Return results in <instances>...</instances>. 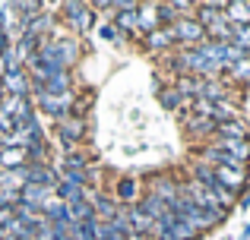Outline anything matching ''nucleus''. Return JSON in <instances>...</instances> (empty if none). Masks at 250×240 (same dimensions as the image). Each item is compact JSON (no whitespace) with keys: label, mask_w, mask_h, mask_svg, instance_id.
<instances>
[{"label":"nucleus","mask_w":250,"mask_h":240,"mask_svg":"<svg viewBox=\"0 0 250 240\" xmlns=\"http://www.w3.org/2000/svg\"><path fill=\"white\" fill-rule=\"evenodd\" d=\"M247 174H250V167H215V177H219V184L225 186L228 193H234V196H238V190H244Z\"/></svg>","instance_id":"5"},{"label":"nucleus","mask_w":250,"mask_h":240,"mask_svg":"<svg viewBox=\"0 0 250 240\" xmlns=\"http://www.w3.org/2000/svg\"><path fill=\"white\" fill-rule=\"evenodd\" d=\"M127 222H130V234H136V237H143V234H152V228H155V222L146 215V212L140 209V203L136 205H130V212H127Z\"/></svg>","instance_id":"11"},{"label":"nucleus","mask_w":250,"mask_h":240,"mask_svg":"<svg viewBox=\"0 0 250 240\" xmlns=\"http://www.w3.org/2000/svg\"><path fill=\"white\" fill-rule=\"evenodd\" d=\"M63 171H85V158L76 155V152H70L67 161H63Z\"/></svg>","instance_id":"23"},{"label":"nucleus","mask_w":250,"mask_h":240,"mask_svg":"<svg viewBox=\"0 0 250 240\" xmlns=\"http://www.w3.org/2000/svg\"><path fill=\"white\" fill-rule=\"evenodd\" d=\"M6 73H10V67H6V60H3V54H0V82L6 79Z\"/></svg>","instance_id":"24"},{"label":"nucleus","mask_w":250,"mask_h":240,"mask_svg":"<svg viewBox=\"0 0 250 240\" xmlns=\"http://www.w3.org/2000/svg\"><path fill=\"white\" fill-rule=\"evenodd\" d=\"M140 10V6H136ZM136 10H124V13H114V25H117V32H136Z\"/></svg>","instance_id":"20"},{"label":"nucleus","mask_w":250,"mask_h":240,"mask_svg":"<svg viewBox=\"0 0 250 240\" xmlns=\"http://www.w3.org/2000/svg\"><path fill=\"white\" fill-rule=\"evenodd\" d=\"M48 199H54V186H44V184H25L22 193H19V203L29 205V209H38V212H42V205Z\"/></svg>","instance_id":"3"},{"label":"nucleus","mask_w":250,"mask_h":240,"mask_svg":"<svg viewBox=\"0 0 250 240\" xmlns=\"http://www.w3.org/2000/svg\"><path fill=\"white\" fill-rule=\"evenodd\" d=\"M98 35H102V41H121V32H117V25L114 22H102L98 25Z\"/></svg>","instance_id":"22"},{"label":"nucleus","mask_w":250,"mask_h":240,"mask_svg":"<svg viewBox=\"0 0 250 240\" xmlns=\"http://www.w3.org/2000/svg\"><path fill=\"white\" fill-rule=\"evenodd\" d=\"M184 127H187V133L193 136V139H212L215 136V120H209V117H200V114H187L184 117Z\"/></svg>","instance_id":"9"},{"label":"nucleus","mask_w":250,"mask_h":240,"mask_svg":"<svg viewBox=\"0 0 250 240\" xmlns=\"http://www.w3.org/2000/svg\"><path fill=\"white\" fill-rule=\"evenodd\" d=\"M225 19L231 25H250V3H241V0L225 3Z\"/></svg>","instance_id":"15"},{"label":"nucleus","mask_w":250,"mask_h":240,"mask_svg":"<svg viewBox=\"0 0 250 240\" xmlns=\"http://www.w3.org/2000/svg\"><path fill=\"white\" fill-rule=\"evenodd\" d=\"M212 139H250L244 117H241V120H225V123H215V136H212Z\"/></svg>","instance_id":"12"},{"label":"nucleus","mask_w":250,"mask_h":240,"mask_svg":"<svg viewBox=\"0 0 250 240\" xmlns=\"http://www.w3.org/2000/svg\"><path fill=\"white\" fill-rule=\"evenodd\" d=\"M190 174H193V180L200 186H206V190H219V177H215V167H209L206 161L196 158L193 165H190Z\"/></svg>","instance_id":"13"},{"label":"nucleus","mask_w":250,"mask_h":240,"mask_svg":"<svg viewBox=\"0 0 250 240\" xmlns=\"http://www.w3.org/2000/svg\"><path fill=\"white\" fill-rule=\"evenodd\" d=\"M70 98H73V95H70ZM70 98H51V95H35V101H38V108H42V114H44V117H54V120L67 117Z\"/></svg>","instance_id":"10"},{"label":"nucleus","mask_w":250,"mask_h":240,"mask_svg":"<svg viewBox=\"0 0 250 240\" xmlns=\"http://www.w3.org/2000/svg\"><path fill=\"white\" fill-rule=\"evenodd\" d=\"M238 205H241V209L247 212V209H250V196H241V199H238Z\"/></svg>","instance_id":"25"},{"label":"nucleus","mask_w":250,"mask_h":240,"mask_svg":"<svg viewBox=\"0 0 250 240\" xmlns=\"http://www.w3.org/2000/svg\"><path fill=\"white\" fill-rule=\"evenodd\" d=\"M25 165H29V152H22V148H3L0 152V167H6V171L25 167Z\"/></svg>","instance_id":"16"},{"label":"nucleus","mask_w":250,"mask_h":240,"mask_svg":"<svg viewBox=\"0 0 250 240\" xmlns=\"http://www.w3.org/2000/svg\"><path fill=\"white\" fill-rule=\"evenodd\" d=\"M171 32H174L177 48H196V44L206 41V29H203L193 16H181L174 25H171Z\"/></svg>","instance_id":"1"},{"label":"nucleus","mask_w":250,"mask_h":240,"mask_svg":"<svg viewBox=\"0 0 250 240\" xmlns=\"http://www.w3.org/2000/svg\"><path fill=\"white\" fill-rule=\"evenodd\" d=\"M3 86V95H16V98H29L32 92V79L25 70H13V73H6V79L0 82Z\"/></svg>","instance_id":"6"},{"label":"nucleus","mask_w":250,"mask_h":240,"mask_svg":"<svg viewBox=\"0 0 250 240\" xmlns=\"http://www.w3.org/2000/svg\"><path fill=\"white\" fill-rule=\"evenodd\" d=\"M61 10L67 13L63 19H67L70 29H76V32H89L92 22H95V13H92V6H85V3H63Z\"/></svg>","instance_id":"2"},{"label":"nucleus","mask_w":250,"mask_h":240,"mask_svg":"<svg viewBox=\"0 0 250 240\" xmlns=\"http://www.w3.org/2000/svg\"><path fill=\"white\" fill-rule=\"evenodd\" d=\"M162 29V19H159V6L155 3H140V10H136V32H143V38L149 35V32Z\"/></svg>","instance_id":"7"},{"label":"nucleus","mask_w":250,"mask_h":240,"mask_svg":"<svg viewBox=\"0 0 250 240\" xmlns=\"http://www.w3.org/2000/svg\"><path fill=\"white\" fill-rule=\"evenodd\" d=\"M140 209L146 212V215L152 218V222H159V218H162V215H165V212H168V205L162 203L159 196H152V193H146V196L140 199Z\"/></svg>","instance_id":"17"},{"label":"nucleus","mask_w":250,"mask_h":240,"mask_svg":"<svg viewBox=\"0 0 250 240\" xmlns=\"http://www.w3.org/2000/svg\"><path fill=\"white\" fill-rule=\"evenodd\" d=\"M67 209H70V222H73V224H80V222H98L95 209H92V203L85 196L76 199V203H67Z\"/></svg>","instance_id":"14"},{"label":"nucleus","mask_w":250,"mask_h":240,"mask_svg":"<svg viewBox=\"0 0 250 240\" xmlns=\"http://www.w3.org/2000/svg\"><path fill=\"white\" fill-rule=\"evenodd\" d=\"M143 41H146V51H152V54H168V51H174V48H177L171 25H162V29L149 32V35L143 38Z\"/></svg>","instance_id":"4"},{"label":"nucleus","mask_w":250,"mask_h":240,"mask_svg":"<svg viewBox=\"0 0 250 240\" xmlns=\"http://www.w3.org/2000/svg\"><path fill=\"white\" fill-rule=\"evenodd\" d=\"M225 76L231 82H238V86H250V57H244V60L231 63V67L225 70Z\"/></svg>","instance_id":"18"},{"label":"nucleus","mask_w":250,"mask_h":240,"mask_svg":"<svg viewBox=\"0 0 250 240\" xmlns=\"http://www.w3.org/2000/svg\"><path fill=\"white\" fill-rule=\"evenodd\" d=\"M241 240H250V224L244 228V234H241Z\"/></svg>","instance_id":"26"},{"label":"nucleus","mask_w":250,"mask_h":240,"mask_svg":"<svg viewBox=\"0 0 250 240\" xmlns=\"http://www.w3.org/2000/svg\"><path fill=\"white\" fill-rule=\"evenodd\" d=\"M57 133H61L63 146H67V148H73L76 142L83 139V120H80V117H73V114H67V117H61V120H57Z\"/></svg>","instance_id":"8"},{"label":"nucleus","mask_w":250,"mask_h":240,"mask_svg":"<svg viewBox=\"0 0 250 240\" xmlns=\"http://www.w3.org/2000/svg\"><path fill=\"white\" fill-rule=\"evenodd\" d=\"M162 105H165L168 111H181V108L187 105V101H184V98H181V92H177V89L171 86V89H162Z\"/></svg>","instance_id":"21"},{"label":"nucleus","mask_w":250,"mask_h":240,"mask_svg":"<svg viewBox=\"0 0 250 240\" xmlns=\"http://www.w3.org/2000/svg\"><path fill=\"white\" fill-rule=\"evenodd\" d=\"M114 196H117V203H130V205H136V180H133V177H121V180H117Z\"/></svg>","instance_id":"19"}]
</instances>
